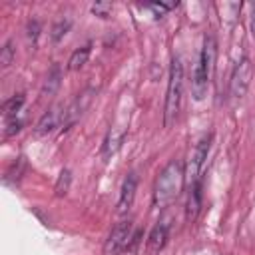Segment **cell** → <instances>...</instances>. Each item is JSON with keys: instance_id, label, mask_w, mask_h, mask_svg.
I'll list each match as a JSON object with an SVG mask.
<instances>
[{"instance_id": "obj_16", "label": "cell", "mask_w": 255, "mask_h": 255, "mask_svg": "<svg viewBox=\"0 0 255 255\" xmlns=\"http://www.w3.org/2000/svg\"><path fill=\"white\" fill-rule=\"evenodd\" d=\"M70 181H72V173H70V169H64V171L60 173L58 181H56V187H54V191H56L58 197H62V195L68 193V189H70Z\"/></svg>"}, {"instance_id": "obj_5", "label": "cell", "mask_w": 255, "mask_h": 255, "mask_svg": "<svg viewBox=\"0 0 255 255\" xmlns=\"http://www.w3.org/2000/svg\"><path fill=\"white\" fill-rule=\"evenodd\" d=\"M251 78H253V64L247 56H243L235 68H233V74H231V80H229V90H231V96L233 98H243L249 90V84H251Z\"/></svg>"}, {"instance_id": "obj_7", "label": "cell", "mask_w": 255, "mask_h": 255, "mask_svg": "<svg viewBox=\"0 0 255 255\" xmlns=\"http://www.w3.org/2000/svg\"><path fill=\"white\" fill-rule=\"evenodd\" d=\"M92 94H94V88H88L86 92H82L72 104H70V108L68 110H64V122H62V129H68L82 114H84V110L88 108V104L92 102Z\"/></svg>"}, {"instance_id": "obj_14", "label": "cell", "mask_w": 255, "mask_h": 255, "mask_svg": "<svg viewBox=\"0 0 255 255\" xmlns=\"http://www.w3.org/2000/svg\"><path fill=\"white\" fill-rule=\"evenodd\" d=\"M24 94H16V96H12V98H8L4 104H2V112H4V116L10 120V118H16V114L20 112V108L24 106Z\"/></svg>"}, {"instance_id": "obj_18", "label": "cell", "mask_w": 255, "mask_h": 255, "mask_svg": "<svg viewBox=\"0 0 255 255\" xmlns=\"http://www.w3.org/2000/svg\"><path fill=\"white\" fill-rule=\"evenodd\" d=\"M12 58H14V46H12V40H6L2 50H0V64H2V68H8L12 64Z\"/></svg>"}, {"instance_id": "obj_22", "label": "cell", "mask_w": 255, "mask_h": 255, "mask_svg": "<svg viewBox=\"0 0 255 255\" xmlns=\"http://www.w3.org/2000/svg\"><path fill=\"white\" fill-rule=\"evenodd\" d=\"M38 34H40V24H38L36 20L28 22V38L32 40V44H36V40H38Z\"/></svg>"}, {"instance_id": "obj_9", "label": "cell", "mask_w": 255, "mask_h": 255, "mask_svg": "<svg viewBox=\"0 0 255 255\" xmlns=\"http://www.w3.org/2000/svg\"><path fill=\"white\" fill-rule=\"evenodd\" d=\"M167 235H169V225L165 221H159L157 225H153V229L149 231V237H147V253L149 255L159 253L167 243Z\"/></svg>"}, {"instance_id": "obj_12", "label": "cell", "mask_w": 255, "mask_h": 255, "mask_svg": "<svg viewBox=\"0 0 255 255\" xmlns=\"http://www.w3.org/2000/svg\"><path fill=\"white\" fill-rule=\"evenodd\" d=\"M90 52H92V44H86V46H82V48L74 50V52H72V56H70V60H68V70H70V72L80 70V68L88 62Z\"/></svg>"}, {"instance_id": "obj_24", "label": "cell", "mask_w": 255, "mask_h": 255, "mask_svg": "<svg viewBox=\"0 0 255 255\" xmlns=\"http://www.w3.org/2000/svg\"><path fill=\"white\" fill-rule=\"evenodd\" d=\"M251 34L255 36V4H253V8H251Z\"/></svg>"}, {"instance_id": "obj_19", "label": "cell", "mask_w": 255, "mask_h": 255, "mask_svg": "<svg viewBox=\"0 0 255 255\" xmlns=\"http://www.w3.org/2000/svg\"><path fill=\"white\" fill-rule=\"evenodd\" d=\"M24 157H18L14 163H12V167L8 169V173H6V181H10V177H14V179H18L20 177V173H22V169H24Z\"/></svg>"}, {"instance_id": "obj_4", "label": "cell", "mask_w": 255, "mask_h": 255, "mask_svg": "<svg viewBox=\"0 0 255 255\" xmlns=\"http://www.w3.org/2000/svg\"><path fill=\"white\" fill-rule=\"evenodd\" d=\"M133 223L129 219L120 221L108 235L106 243H104V255H122L126 249L131 247L133 241Z\"/></svg>"}, {"instance_id": "obj_1", "label": "cell", "mask_w": 255, "mask_h": 255, "mask_svg": "<svg viewBox=\"0 0 255 255\" xmlns=\"http://www.w3.org/2000/svg\"><path fill=\"white\" fill-rule=\"evenodd\" d=\"M183 177H185V171H183V163L181 161H169L159 177L155 179V185H153V203L157 207H165L169 205L181 191L183 187Z\"/></svg>"}, {"instance_id": "obj_23", "label": "cell", "mask_w": 255, "mask_h": 255, "mask_svg": "<svg viewBox=\"0 0 255 255\" xmlns=\"http://www.w3.org/2000/svg\"><path fill=\"white\" fill-rule=\"evenodd\" d=\"M175 4H145V8H149V10H153L155 12V16H161V14H165L169 8H173Z\"/></svg>"}, {"instance_id": "obj_2", "label": "cell", "mask_w": 255, "mask_h": 255, "mask_svg": "<svg viewBox=\"0 0 255 255\" xmlns=\"http://www.w3.org/2000/svg\"><path fill=\"white\" fill-rule=\"evenodd\" d=\"M181 98H183V64L175 56L169 66L165 106H163V126L165 128H171L177 122V116L181 110Z\"/></svg>"}, {"instance_id": "obj_10", "label": "cell", "mask_w": 255, "mask_h": 255, "mask_svg": "<svg viewBox=\"0 0 255 255\" xmlns=\"http://www.w3.org/2000/svg\"><path fill=\"white\" fill-rule=\"evenodd\" d=\"M62 122H64V112H62V108H60V106L50 108V110L40 118V122L36 124V133H38V135H46V133H50L54 128L62 126Z\"/></svg>"}, {"instance_id": "obj_20", "label": "cell", "mask_w": 255, "mask_h": 255, "mask_svg": "<svg viewBox=\"0 0 255 255\" xmlns=\"http://www.w3.org/2000/svg\"><path fill=\"white\" fill-rule=\"evenodd\" d=\"M92 12L100 18H108V14L112 12V4L110 2H96V4H92Z\"/></svg>"}, {"instance_id": "obj_15", "label": "cell", "mask_w": 255, "mask_h": 255, "mask_svg": "<svg viewBox=\"0 0 255 255\" xmlns=\"http://www.w3.org/2000/svg\"><path fill=\"white\" fill-rule=\"evenodd\" d=\"M122 139H124V131L118 129V128H112L108 137H106V141H104V155H112L120 147Z\"/></svg>"}, {"instance_id": "obj_13", "label": "cell", "mask_w": 255, "mask_h": 255, "mask_svg": "<svg viewBox=\"0 0 255 255\" xmlns=\"http://www.w3.org/2000/svg\"><path fill=\"white\" fill-rule=\"evenodd\" d=\"M60 78H62V74H60V66H52V70L48 72V78H46V84H44V88H42V96H52L56 90H58V86H60Z\"/></svg>"}, {"instance_id": "obj_11", "label": "cell", "mask_w": 255, "mask_h": 255, "mask_svg": "<svg viewBox=\"0 0 255 255\" xmlns=\"http://www.w3.org/2000/svg\"><path fill=\"white\" fill-rule=\"evenodd\" d=\"M199 209H201V183L199 179L191 183V189H189V195H187V203H185V217L189 223H193L199 215Z\"/></svg>"}, {"instance_id": "obj_17", "label": "cell", "mask_w": 255, "mask_h": 255, "mask_svg": "<svg viewBox=\"0 0 255 255\" xmlns=\"http://www.w3.org/2000/svg\"><path fill=\"white\" fill-rule=\"evenodd\" d=\"M70 26H72V22H70L68 18H60V20L52 26V40H54V42H60V40L66 36V32L70 30Z\"/></svg>"}, {"instance_id": "obj_21", "label": "cell", "mask_w": 255, "mask_h": 255, "mask_svg": "<svg viewBox=\"0 0 255 255\" xmlns=\"http://www.w3.org/2000/svg\"><path fill=\"white\" fill-rule=\"evenodd\" d=\"M22 129V120H16V118H10L8 120V124H6V129H4V135L6 137H10V135H14V133H18Z\"/></svg>"}, {"instance_id": "obj_3", "label": "cell", "mask_w": 255, "mask_h": 255, "mask_svg": "<svg viewBox=\"0 0 255 255\" xmlns=\"http://www.w3.org/2000/svg\"><path fill=\"white\" fill-rule=\"evenodd\" d=\"M213 62H215V38L211 34L205 36L203 40V48L193 72V80H191V92L195 100H203L209 88V78L213 72Z\"/></svg>"}, {"instance_id": "obj_8", "label": "cell", "mask_w": 255, "mask_h": 255, "mask_svg": "<svg viewBox=\"0 0 255 255\" xmlns=\"http://www.w3.org/2000/svg\"><path fill=\"white\" fill-rule=\"evenodd\" d=\"M135 189H137V173L129 171L122 183V189H120V199H118V211L120 213H128L131 203H133V197H135Z\"/></svg>"}, {"instance_id": "obj_6", "label": "cell", "mask_w": 255, "mask_h": 255, "mask_svg": "<svg viewBox=\"0 0 255 255\" xmlns=\"http://www.w3.org/2000/svg\"><path fill=\"white\" fill-rule=\"evenodd\" d=\"M211 139H213V133H205V135L197 141V145H195V149H193V153H191V157H189L187 175L191 177V181H197V177H199V171H201V167H203V163H205V159H207L209 147H211Z\"/></svg>"}]
</instances>
